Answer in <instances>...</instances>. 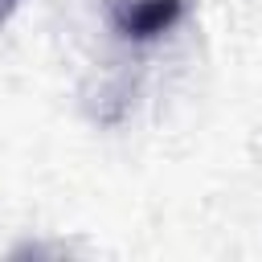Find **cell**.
Returning a JSON list of instances; mask_svg holds the SVG:
<instances>
[{"label": "cell", "instance_id": "cell-1", "mask_svg": "<svg viewBox=\"0 0 262 262\" xmlns=\"http://www.w3.org/2000/svg\"><path fill=\"white\" fill-rule=\"evenodd\" d=\"M188 0H111V25L123 41L147 45L172 33L184 16Z\"/></svg>", "mask_w": 262, "mask_h": 262}, {"label": "cell", "instance_id": "cell-2", "mask_svg": "<svg viewBox=\"0 0 262 262\" xmlns=\"http://www.w3.org/2000/svg\"><path fill=\"white\" fill-rule=\"evenodd\" d=\"M20 4H25V0H0V25H4V20H8V16L20 8Z\"/></svg>", "mask_w": 262, "mask_h": 262}]
</instances>
